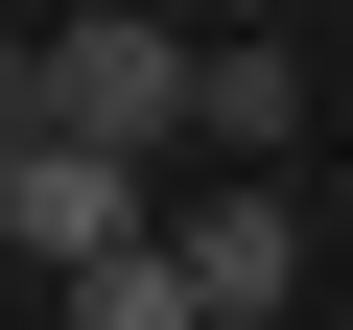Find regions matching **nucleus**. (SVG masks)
Returning a JSON list of instances; mask_svg holds the SVG:
<instances>
[{"label": "nucleus", "mask_w": 353, "mask_h": 330, "mask_svg": "<svg viewBox=\"0 0 353 330\" xmlns=\"http://www.w3.org/2000/svg\"><path fill=\"white\" fill-rule=\"evenodd\" d=\"M165 236H189V283H212L236 330H283V283H306V189H259V165H212V189H165Z\"/></svg>", "instance_id": "nucleus-3"}, {"label": "nucleus", "mask_w": 353, "mask_h": 330, "mask_svg": "<svg viewBox=\"0 0 353 330\" xmlns=\"http://www.w3.org/2000/svg\"><path fill=\"white\" fill-rule=\"evenodd\" d=\"M48 307H71V330H212V283H189V236H118V260H71Z\"/></svg>", "instance_id": "nucleus-4"}, {"label": "nucleus", "mask_w": 353, "mask_h": 330, "mask_svg": "<svg viewBox=\"0 0 353 330\" xmlns=\"http://www.w3.org/2000/svg\"><path fill=\"white\" fill-rule=\"evenodd\" d=\"M212 330H236V307H212Z\"/></svg>", "instance_id": "nucleus-8"}, {"label": "nucleus", "mask_w": 353, "mask_h": 330, "mask_svg": "<svg viewBox=\"0 0 353 330\" xmlns=\"http://www.w3.org/2000/svg\"><path fill=\"white\" fill-rule=\"evenodd\" d=\"M0 118H71V142H141V165H189V142H212V24H189V0L24 24V95H0Z\"/></svg>", "instance_id": "nucleus-1"}, {"label": "nucleus", "mask_w": 353, "mask_h": 330, "mask_svg": "<svg viewBox=\"0 0 353 330\" xmlns=\"http://www.w3.org/2000/svg\"><path fill=\"white\" fill-rule=\"evenodd\" d=\"M212 142H236V165H283V142H306V71H283V24H212Z\"/></svg>", "instance_id": "nucleus-5"}, {"label": "nucleus", "mask_w": 353, "mask_h": 330, "mask_svg": "<svg viewBox=\"0 0 353 330\" xmlns=\"http://www.w3.org/2000/svg\"><path fill=\"white\" fill-rule=\"evenodd\" d=\"M189 24H283V0H189Z\"/></svg>", "instance_id": "nucleus-6"}, {"label": "nucleus", "mask_w": 353, "mask_h": 330, "mask_svg": "<svg viewBox=\"0 0 353 330\" xmlns=\"http://www.w3.org/2000/svg\"><path fill=\"white\" fill-rule=\"evenodd\" d=\"M24 24H94V0H24Z\"/></svg>", "instance_id": "nucleus-7"}, {"label": "nucleus", "mask_w": 353, "mask_h": 330, "mask_svg": "<svg viewBox=\"0 0 353 330\" xmlns=\"http://www.w3.org/2000/svg\"><path fill=\"white\" fill-rule=\"evenodd\" d=\"M0 236H24V283H71V260L165 236V165L141 142H71V118H0Z\"/></svg>", "instance_id": "nucleus-2"}]
</instances>
